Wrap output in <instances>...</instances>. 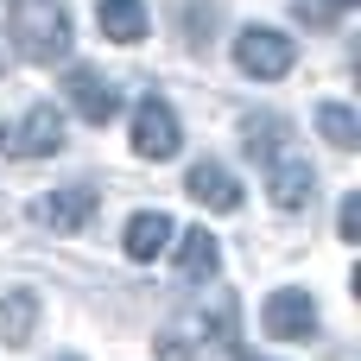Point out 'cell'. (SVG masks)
<instances>
[{
  "label": "cell",
  "instance_id": "8",
  "mask_svg": "<svg viewBox=\"0 0 361 361\" xmlns=\"http://www.w3.org/2000/svg\"><path fill=\"white\" fill-rule=\"evenodd\" d=\"M267 190H273V203H279V209H305V203L317 197V171H311V159L279 152V159H273V171H267Z\"/></svg>",
  "mask_w": 361,
  "mask_h": 361
},
{
  "label": "cell",
  "instance_id": "16",
  "mask_svg": "<svg viewBox=\"0 0 361 361\" xmlns=\"http://www.w3.org/2000/svg\"><path fill=\"white\" fill-rule=\"evenodd\" d=\"M152 355L159 361H190V336H184V330H165V336L152 343Z\"/></svg>",
  "mask_w": 361,
  "mask_h": 361
},
{
  "label": "cell",
  "instance_id": "9",
  "mask_svg": "<svg viewBox=\"0 0 361 361\" xmlns=\"http://www.w3.org/2000/svg\"><path fill=\"white\" fill-rule=\"evenodd\" d=\"M38 216L57 228V235H76L89 216H95V190L89 184H70V190H51L44 203H38Z\"/></svg>",
  "mask_w": 361,
  "mask_h": 361
},
{
  "label": "cell",
  "instance_id": "11",
  "mask_svg": "<svg viewBox=\"0 0 361 361\" xmlns=\"http://www.w3.org/2000/svg\"><path fill=\"white\" fill-rule=\"evenodd\" d=\"M38 330V292H6L0 298V343L6 349H25Z\"/></svg>",
  "mask_w": 361,
  "mask_h": 361
},
{
  "label": "cell",
  "instance_id": "10",
  "mask_svg": "<svg viewBox=\"0 0 361 361\" xmlns=\"http://www.w3.org/2000/svg\"><path fill=\"white\" fill-rule=\"evenodd\" d=\"M165 241H171V216H165V209H140V216L127 222V235H121L127 260H159Z\"/></svg>",
  "mask_w": 361,
  "mask_h": 361
},
{
  "label": "cell",
  "instance_id": "2",
  "mask_svg": "<svg viewBox=\"0 0 361 361\" xmlns=\"http://www.w3.org/2000/svg\"><path fill=\"white\" fill-rule=\"evenodd\" d=\"M63 114L51 108V102H38V108H25L19 121H6L0 127V152L6 159H51L57 146H63Z\"/></svg>",
  "mask_w": 361,
  "mask_h": 361
},
{
  "label": "cell",
  "instance_id": "4",
  "mask_svg": "<svg viewBox=\"0 0 361 361\" xmlns=\"http://www.w3.org/2000/svg\"><path fill=\"white\" fill-rule=\"evenodd\" d=\"M178 146H184V127H178L171 102L146 95V102L133 108V152H140V159H171Z\"/></svg>",
  "mask_w": 361,
  "mask_h": 361
},
{
  "label": "cell",
  "instance_id": "12",
  "mask_svg": "<svg viewBox=\"0 0 361 361\" xmlns=\"http://www.w3.org/2000/svg\"><path fill=\"white\" fill-rule=\"evenodd\" d=\"M216 267H222L216 235H209V228H184V235H178V273H184V279H216Z\"/></svg>",
  "mask_w": 361,
  "mask_h": 361
},
{
  "label": "cell",
  "instance_id": "7",
  "mask_svg": "<svg viewBox=\"0 0 361 361\" xmlns=\"http://www.w3.org/2000/svg\"><path fill=\"white\" fill-rule=\"evenodd\" d=\"M317 330V298L311 292H273L267 298V336L279 343H311Z\"/></svg>",
  "mask_w": 361,
  "mask_h": 361
},
{
  "label": "cell",
  "instance_id": "1",
  "mask_svg": "<svg viewBox=\"0 0 361 361\" xmlns=\"http://www.w3.org/2000/svg\"><path fill=\"white\" fill-rule=\"evenodd\" d=\"M6 32H13L19 57H32V63L70 57V13H63V0H6Z\"/></svg>",
  "mask_w": 361,
  "mask_h": 361
},
{
  "label": "cell",
  "instance_id": "17",
  "mask_svg": "<svg viewBox=\"0 0 361 361\" xmlns=\"http://www.w3.org/2000/svg\"><path fill=\"white\" fill-rule=\"evenodd\" d=\"M336 235H343V241H355V235H361V197H343V216H336Z\"/></svg>",
  "mask_w": 361,
  "mask_h": 361
},
{
  "label": "cell",
  "instance_id": "13",
  "mask_svg": "<svg viewBox=\"0 0 361 361\" xmlns=\"http://www.w3.org/2000/svg\"><path fill=\"white\" fill-rule=\"evenodd\" d=\"M95 19H102V32H108L114 44H140V38H146V6H140V0H102Z\"/></svg>",
  "mask_w": 361,
  "mask_h": 361
},
{
  "label": "cell",
  "instance_id": "18",
  "mask_svg": "<svg viewBox=\"0 0 361 361\" xmlns=\"http://www.w3.org/2000/svg\"><path fill=\"white\" fill-rule=\"evenodd\" d=\"M330 6H355V0H324V13H330Z\"/></svg>",
  "mask_w": 361,
  "mask_h": 361
},
{
  "label": "cell",
  "instance_id": "6",
  "mask_svg": "<svg viewBox=\"0 0 361 361\" xmlns=\"http://www.w3.org/2000/svg\"><path fill=\"white\" fill-rule=\"evenodd\" d=\"M63 89H70V108H76V114H82L89 127H108V121L121 114V89H114L108 76L82 70V63L70 70V82H63Z\"/></svg>",
  "mask_w": 361,
  "mask_h": 361
},
{
  "label": "cell",
  "instance_id": "5",
  "mask_svg": "<svg viewBox=\"0 0 361 361\" xmlns=\"http://www.w3.org/2000/svg\"><path fill=\"white\" fill-rule=\"evenodd\" d=\"M184 190H190V203H203L209 216H235V209H241V184H235V171L216 165V159H197L190 178H184Z\"/></svg>",
  "mask_w": 361,
  "mask_h": 361
},
{
  "label": "cell",
  "instance_id": "3",
  "mask_svg": "<svg viewBox=\"0 0 361 361\" xmlns=\"http://www.w3.org/2000/svg\"><path fill=\"white\" fill-rule=\"evenodd\" d=\"M235 63H241L247 76L273 82V76H286V70L298 63V44H292L279 25H247V32L235 38Z\"/></svg>",
  "mask_w": 361,
  "mask_h": 361
},
{
  "label": "cell",
  "instance_id": "15",
  "mask_svg": "<svg viewBox=\"0 0 361 361\" xmlns=\"http://www.w3.org/2000/svg\"><path fill=\"white\" fill-rule=\"evenodd\" d=\"M209 25H216V6L209 0H190L184 6V44H209Z\"/></svg>",
  "mask_w": 361,
  "mask_h": 361
},
{
  "label": "cell",
  "instance_id": "14",
  "mask_svg": "<svg viewBox=\"0 0 361 361\" xmlns=\"http://www.w3.org/2000/svg\"><path fill=\"white\" fill-rule=\"evenodd\" d=\"M317 127H324V140L336 152H355L361 146V121H355V108H343V102H324L317 108Z\"/></svg>",
  "mask_w": 361,
  "mask_h": 361
},
{
  "label": "cell",
  "instance_id": "19",
  "mask_svg": "<svg viewBox=\"0 0 361 361\" xmlns=\"http://www.w3.org/2000/svg\"><path fill=\"white\" fill-rule=\"evenodd\" d=\"M57 361H82V355H57Z\"/></svg>",
  "mask_w": 361,
  "mask_h": 361
}]
</instances>
